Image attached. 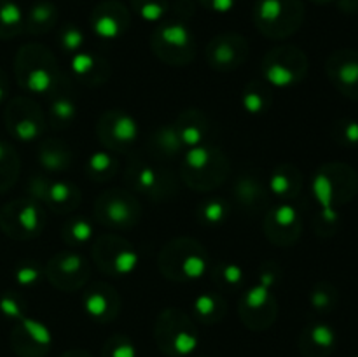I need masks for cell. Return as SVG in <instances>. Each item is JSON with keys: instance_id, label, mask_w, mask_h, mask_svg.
Masks as SVG:
<instances>
[{"instance_id": "obj_1", "label": "cell", "mask_w": 358, "mask_h": 357, "mask_svg": "<svg viewBox=\"0 0 358 357\" xmlns=\"http://www.w3.org/2000/svg\"><path fill=\"white\" fill-rule=\"evenodd\" d=\"M358 191V177L346 164L339 163L332 168H324L313 178L315 198L322 205V217L325 223L338 220L336 202H348Z\"/></svg>"}, {"instance_id": "obj_2", "label": "cell", "mask_w": 358, "mask_h": 357, "mask_svg": "<svg viewBox=\"0 0 358 357\" xmlns=\"http://www.w3.org/2000/svg\"><path fill=\"white\" fill-rule=\"evenodd\" d=\"M303 20V0H257L255 4V24L269 37H285L294 34Z\"/></svg>"}, {"instance_id": "obj_3", "label": "cell", "mask_w": 358, "mask_h": 357, "mask_svg": "<svg viewBox=\"0 0 358 357\" xmlns=\"http://www.w3.org/2000/svg\"><path fill=\"white\" fill-rule=\"evenodd\" d=\"M10 336V345L20 357H44L51 345V332L34 318H20Z\"/></svg>"}, {"instance_id": "obj_4", "label": "cell", "mask_w": 358, "mask_h": 357, "mask_svg": "<svg viewBox=\"0 0 358 357\" xmlns=\"http://www.w3.org/2000/svg\"><path fill=\"white\" fill-rule=\"evenodd\" d=\"M0 226L9 237H34L41 230V212L30 202H14L0 212Z\"/></svg>"}, {"instance_id": "obj_5", "label": "cell", "mask_w": 358, "mask_h": 357, "mask_svg": "<svg viewBox=\"0 0 358 357\" xmlns=\"http://www.w3.org/2000/svg\"><path fill=\"white\" fill-rule=\"evenodd\" d=\"M129 24V13L117 0H105L94 7L91 14V27L93 31L101 38H117L124 34Z\"/></svg>"}, {"instance_id": "obj_6", "label": "cell", "mask_w": 358, "mask_h": 357, "mask_svg": "<svg viewBox=\"0 0 358 357\" xmlns=\"http://www.w3.org/2000/svg\"><path fill=\"white\" fill-rule=\"evenodd\" d=\"M156 336L161 350L166 352L168 356H189L198 345V336H196L194 329L184 321V317L159 326Z\"/></svg>"}, {"instance_id": "obj_7", "label": "cell", "mask_w": 358, "mask_h": 357, "mask_svg": "<svg viewBox=\"0 0 358 357\" xmlns=\"http://www.w3.org/2000/svg\"><path fill=\"white\" fill-rule=\"evenodd\" d=\"M327 72L343 94L358 100V51H336L329 58Z\"/></svg>"}, {"instance_id": "obj_8", "label": "cell", "mask_w": 358, "mask_h": 357, "mask_svg": "<svg viewBox=\"0 0 358 357\" xmlns=\"http://www.w3.org/2000/svg\"><path fill=\"white\" fill-rule=\"evenodd\" d=\"M154 49L168 58L170 55H191L192 35L184 23H164L152 37Z\"/></svg>"}, {"instance_id": "obj_9", "label": "cell", "mask_w": 358, "mask_h": 357, "mask_svg": "<svg viewBox=\"0 0 358 357\" xmlns=\"http://www.w3.org/2000/svg\"><path fill=\"white\" fill-rule=\"evenodd\" d=\"M336 331L329 324L318 322L303 331L301 336V352L304 357H329L336 349Z\"/></svg>"}, {"instance_id": "obj_10", "label": "cell", "mask_w": 358, "mask_h": 357, "mask_svg": "<svg viewBox=\"0 0 358 357\" xmlns=\"http://www.w3.org/2000/svg\"><path fill=\"white\" fill-rule=\"evenodd\" d=\"M31 105L24 100H14L6 111L9 132L20 140H34L41 133V121L30 114Z\"/></svg>"}, {"instance_id": "obj_11", "label": "cell", "mask_w": 358, "mask_h": 357, "mask_svg": "<svg viewBox=\"0 0 358 357\" xmlns=\"http://www.w3.org/2000/svg\"><path fill=\"white\" fill-rule=\"evenodd\" d=\"M58 20V10L51 2H35L24 14V28L30 34H45L55 27Z\"/></svg>"}, {"instance_id": "obj_12", "label": "cell", "mask_w": 358, "mask_h": 357, "mask_svg": "<svg viewBox=\"0 0 358 357\" xmlns=\"http://www.w3.org/2000/svg\"><path fill=\"white\" fill-rule=\"evenodd\" d=\"M24 28V13L13 0H0V38H10Z\"/></svg>"}, {"instance_id": "obj_13", "label": "cell", "mask_w": 358, "mask_h": 357, "mask_svg": "<svg viewBox=\"0 0 358 357\" xmlns=\"http://www.w3.org/2000/svg\"><path fill=\"white\" fill-rule=\"evenodd\" d=\"M243 38L238 35H220V37L213 38L210 44V58L219 59V63H231L236 59L238 56L243 55Z\"/></svg>"}, {"instance_id": "obj_14", "label": "cell", "mask_w": 358, "mask_h": 357, "mask_svg": "<svg viewBox=\"0 0 358 357\" xmlns=\"http://www.w3.org/2000/svg\"><path fill=\"white\" fill-rule=\"evenodd\" d=\"M303 70H306V65L289 66L287 63L275 62L266 66V79L271 84H275V86L285 88L296 83L299 79V72H303Z\"/></svg>"}, {"instance_id": "obj_15", "label": "cell", "mask_w": 358, "mask_h": 357, "mask_svg": "<svg viewBox=\"0 0 358 357\" xmlns=\"http://www.w3.org/2000/svg\"><path fill=\"white\" fill-rule=\"evenodd\" d=\"M17 175V158L13 147L6 142H0V192L9 189L14 184Z\"/></svg>"}, {"instance_id": "obj_16", "label": "cell", "mask_w": 358, "mask_h": 357, "mask_svg": "<svg viewBox=\"0 0 358 357\" xmlns=\"http://www.w3.org/2000/svg\"><path fill=\"white\" fill-rule=\"evenodd\" d=\"M131 6L143 21L156 23L166 14L168 0H131Z\"/></svg>"}, {"instance_id": "obj_17", "label": "cell", "mask_w": 358, "mask_h": 357, "mask_svg": "<svg viewBox=\"0 0 358 357\" xmlns=\"http://www.w3.org/2000/svg\"><path fill=\"white\" fill-rule=\"evenodd\" d=\"M112 139L117 140L121 144L133 142L138 135V126H136V121L128 114H119L117 118L112 121L110 126Z\"/></svg>"}, {"instance_id": "obj_18", "label": "cell", "mask_w": 358, "mask_h": 357, "mask_svg": "<svg viewBox=\"0 0 358 357\" xmlns=\"http://www.w3.org/2000/svg\"><path fill=\"white\" fill-rule=\"evenodd\" d=\"M84 308L91 317L98 318V321H108L112 317L110 300L100 290L93 289V293L84 300Z\"/></svg>"}, {"instance_id": "obj_19", "label": "cell", "mask_w": 358, "mask_h": 357, "mask_svg": "<svg viewBox=\"0 0 358 357\" xmlns=\"http://www.w3.org/2000/svg\"><path fill=\"white\" fill-rule=\"evenodd\" d=\"M336 301H338V293H336L334 287L329 286V284H320V286L311 293V304L320 312H327L331 310V308H334Z\"/></svg>"}, {"instance_id": "obj_20", "label": "cell", "mask_w": 358, "mask_h": 357, "mask_svg": "<svg viewBox=\"0 0 358 357\" xmlns=\"http://www.w3.org/2000/svg\"><path fill=\"white\" fill-rule=\"evenodd\" d=\"M101 357H136V350L128 338L114 336V338L107 342Z\"/></svg>"}, {"instance_id": "obj_21", "label": "cell", "mask_w": 358, "mask_h": 357, "mask_svg": "<svg viewBox=\"0 0 358 357\" xmlns=\"http://www.w3.org/2000/svg\"><path fill=\"white\" fill-rule=\"evenodd\" d=\"M271 220H275L276 226H280V227H290V230H292V227H296L297 230V226H299V216H297L296 209L290 205L278 206V209L273 212Z\"/></svg>"}, {"instance_id": "obj_22", "label": "cell", "mask_w": 358, "mask_h": 357, "mask_svg": "<svg viewBox=\"0 0 358 357\" xmlns=\"http://www.w3.org/2000/svg\"><path fill=\"white\" fill-rule=\"evenodd\" d=\"M217 308H219V303L210 294H201L199 298H196L194 310L198 317H201L203 321H212L213 317H217Z\"/></svg>"}, {"instance_id": "obj_23", "label": "cell", "mask_w": 358, "mask_h": 357, "mask_svg": "<svg viewBox=\"0 0 358 357\" xmlns=\"http://www.w3.org/2000/svg\"><path fill=\"white\" fill-rule=\"evenodd\" d=\"M338 140L346 146H357L358 144V121L355 119H343L338 122Z\"/></svg>"}, {"instance_id": "obj_24", "label": "cell", "mask_w": 358, "mask_h": 357, "mask_svg": "<svg viewBox=\"0 0 358 357\" xmlns=\"http://www.w3.org/2000/svg\"><path fill=\"white\" fill-rule=\"evenodd\" d=\"M62 48L65 49V51H70V52H76L77 49L83 46L84 42V35L83 31L79 30V28L76 27H65L62 31Z\"/></svg>"}, {"instance_id": "obj_25", "label": "cell", "mask_w": 358, "mask_h": 357, "mask_svg": "<svg viewBox=\"0 0 358 357\" xmlns=\"http://www.w3.org/2000/svg\"><path fill=\"white\" fill-rule=\"evenodd\" d=\"M107 216L110 217L112 223L124 224L131 217V210L124 200H112L107 205Z\"/></svg>"}, {"instance_id": "obj_26", "label": "cell", "mask_w": 358, "mask_h": 357, "mask_svg": "<svg viewBox=\"0 0 358 357\" xmlns=\"http://www.w3.org/2000/svg\"><path fill=\"white\" fill-rule=\"evenodd\" d=\"M0 312L9 318H23V307L14 294L7 293L0 298Z\"/></svg>"}, {"instance_id": "obj_27", "label": "cell", "mask_w": 358, "mask_h": 357, "mask_svg": "<svg viewBox=\"0 0 358 357\" xmlns=\"http://www.w3.org/2000/svg\"><path fill=\"white\" fill-rule=\"evenodd\" d=\"M294 182H297L296 178L289 177V174H275L271 178V189L275 195L287 196L290 195V191H294Z\"/></svg>"}, {"instance_id": "obj_28", "label": "cell", "mask_w": 358, "mask_h": 357, "mask_svg": "<svg viewBox=\"0 0 358 357\" xmlns=\"http://www.w3.org/2000/svg\"><path fill=\"white\" fill-rule=\"evenodd\" d=\"M51 114L55 115L58 121H70V119L73 118V114H76V107H73L72 102L66 100V98H59V100H56L55 104H52Z\"/></svg>"}, {"instance_id": "obj_29", "label": "cell", "mask_w": 358, "mask_h": 357, "mask_svg": "<svg viewBox=\"0 0 358 357\" xmlns=\"http://www.w3.org/2000/svg\"><path fill=\"white\" fill-rule=\"evenodd\" d=\"M41 279V270L34 265H21L16 270V282L20 286H31Z\"/></svg>"}, {"instance_id": "obj_30", "label": "cell", "mask_w": 358, "mask_h": 357, "mask_svg": "<svg viewBox=\"0 0 358 357\" xmlns=\"http://www.w3.org/2000/svg\"><path fill=\"white\" fill-rule=\"evenodd\" d=\"M45 196H48L51 202L58 203L59 205V203H65L66 200L72 196V188L66 184H62V182H56V184H51L48 189H45Z\"/></svg>"}, {"instance_id": "obj_31", "label": "cell", "mask_w": 358, "mask_h": 357, "mask_svg": "<svg viewBox=\"0 0 358 357\" xmlns=\"http://www.w3.org/2000/svg\"><path fill=\"white\" fill-rule=\"evenodd\" d=\"M178 139H180V142L185 144V146L196 147L201 144L203 132L196 125H187L178 132Z\"/></svg>"}, {"instance_id": "obj_32", "label": "cell", "mask_w": 358, "mask_h": 357, "mask_svg": "<svg viewBox=\"0 0 358 357\" xmlns=\"http://www.w3.org/2000/svg\"><path fill=\"white\" fill-rule=\"evenodd\" d=\"M70 237L76 241H87L93 237V226L84 219H76V223L70 226Z\"/></svg>"}, {"instance_id": "obj_33", "label": "cell", "mask_w": 358, "mask_h": 357, "mask_svg": "<svg viewBox=\"0 0 358 357\" xmlns=\"http://www.w3.org/2000/svg\"><path fill=\"white\" fill-rule=\"evenodd\" d=\"M112 167H114V160H112L107 153H98L91 156L90 168L94 174H105V172L110 170Z\"/></svg>"}, {"instance_id": "obj_34", "label": "cell", "mask_w": 358, "mask_h": 357, "mask_svg": "<svg viewBox=\"0 0 358 357\" xmlns=\"http://www.w3.org/2000/svg\"><path fill=\"white\" fill-rule=\"evenodd\" d=\"M94 66V58L93 56L86 55V52H77L72 59V70L77 76H84V74L90 72Z\"/></svg>"}, {"instance_id": "obj_35", "label": "cell", "mask_w": 358, "mask_h": 357, "mask_svg": "<svg viewBox=\"0 0 358 357\" xmlns=\"http://www.w3.org/2000/svg\"><path fill=\"white\" fill-rule=\"evenodd\" d=\"M226 214V205L222 202H210L205 205V219L208 223H220Z\"/></svg>"}, {"instance_id": "obj_36", "label": "cell", "mask_w": 358, "mask_h": 357, "mask_svg": "<svg viewBox=\"0 0 358 357\" xmlns=\"http://www.w3.org/2000/svg\"><path fill=\"white\" fill-rule=\"evenodd\" d=\"M222 279H224V282L231 284V286H236V284H240L241 279H243V272H241L240 266L229 265L224 268Z\"/></svg>"}, {"instance_id": "obj_37", "label": "cell", "mask_w": 358, "mask_h": 357, "mask_svg": "<svg viewBox=\"0 0 358 357\" xmlns=\"http://www.w3.org/2000/svg\"><path fill=\"white\" fill-rule=\"evenodd\" d=\"M245 107L248 112H261L264 108V97L261 93L245 94Z\"/></svg>"}, {"instance_id": "obj_38", "label": "cell", "mask_w": 358, "mask_h": 357, "mask_svg": "<svg viewBox=\"0 0 358 357\" xmlns=\"http://www.w3.org/2000/svg\"><path fill=\"white\" fill-rule=\"evenodd\" d=\"M205 7H210L215 13H227L234 7V2L236 0H199Z\"/></svg>"}, {"instance_id": "obj_39", "label": "cell", "mask_w": 358, "mask_h": 357, "mask_svg": "<svg viewBox=\"0 0 358 357\" xmlns=\"http://www.w3.org/2000/svg\"><path fill=\"white\" fill-rule=\"evenodd\" d=\"M156 181H157L156 174H154V172L150 170V168H143V170H140L138 184L142 186L143 189H150L154 184H156Z\"/></svg>"}, {"instance_id": "obj_40", "label": "cell", "mask_w": 358, "mask_h": 357, "mask_svg": "<svg viewBox=\"0 0 358 357\" xmlns=\"http://www.w3.org/2000/svg\"><path fill=\"white\" fill-rule=\"evenodd\" d=\"M338 4L345 13H357L358 10V0H338Z\"/></svg>"}, {"instance_id": "obj_41", "label": "cell", "mask_w": 358, "mask_h": 357, "mask_svg": "<svg viewBox=\"0 0 358 357\" xmlns=\"http://www.w3.org/2000/svg\"><path fill=\"white\" fill-rule=\"evenodd\" d=\"M6 93H7V79H6V74L0 70V102L6 98Z\"/></svg>"}, {"instance_id": "obj_42", "label": "cell", "mask_w": 358, "mask_h": 357, "mask_svg": "<svg viewBox=\"0 0 358 357\" xmlns=\"http://www.w3.org/2000/svg\"><path fill=\"white\" fill-rule=\"evenodd\" d=\"M62 357H91L90 354H86V352H69V354H65V356H62Z\"/></svg>"}, {"instance_id": "obj_43", "label": "cell", "mask_w": 358, "mask_h": 357, "mask_svg": "<svg viewBox=\"0 0 358 357\" xmlns=\"http://www.w3.org/2000/svg\"><path fill=\"white\" fill-rule=\"evenodd\" d=\"M313 4H318V6H325V4H331V2H336V0H311Z\"/></svg>"}, {"instance_id": "obj_44", "label": "cell", "mask_w": 358, "mask_h": 357, "mask_svg": "<svg viewBox=\"0 0 358 357\" xmlns=\"http://www.w3.org/2000/svg\"><path fill=\"white\" fill-rule=\"evenodd\" d=\"M353 357H358V356H353Z\"/></svg>"}]
</instances>
